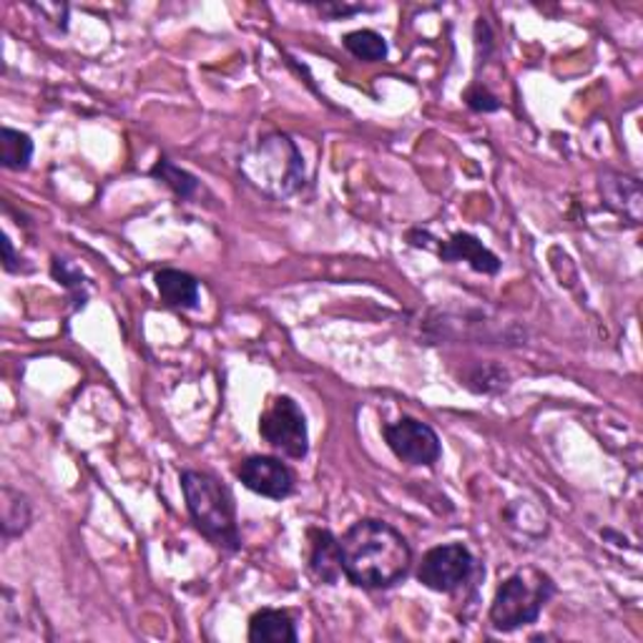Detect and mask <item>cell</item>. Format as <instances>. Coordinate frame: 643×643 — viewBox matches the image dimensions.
Instances as JSON below:
<instances>
[{
	"instance_id": "obj_16",
	"label": "cell",
	"mask_w": 643,
	"mask_h": 643,
	"mask_svg": "<svg viewBox=\"0 0 643 643\" xmlns=\"http://www.w3.org/2000/svg\"><path fill=\"white\" fill-rule=\"evenodd\" d=\"M151 176L164 182L166 186H172L174 194H179L182 199H191L194 194L199 191V179L194 174L186 172V168L172 164L168 159H159L156 166L151 168Z\"/></svg>"
},
{
	"instance_id": "obj_15",
	"label": "cell",
	"mask_w": 643,
	"mask_h": 643,
	"mask_svg": "<svg viewBox=\"0 0 643 643\" xmlns=\"http://www.w3.org/2000/svg\"><path fill=\"white\" fill-rule=\"evenodd\" d=\"M342 44L354 58H360V61H367V63L385 61V56H387L385 38L379 36V33L367 31V28L347 33V36L342 38Z\"/></svg>"
},
{
	"instance_id": "obj_7",
	"label": "cell",
	"mask_w": 643,
	"mask_h": 643,
	"mask_svg": "<svg viewBox=\"0 0 643 643\" xmlns=\"http://www.w3.org/2000/svg\"><path fill=\"white\" fill-rule=\"evenodd\" d=\"M385 443L390 451L408 465H435L443 455L440 437L428 422L414 418H400L397 422L383 428Z\"/></svg>"
},
{
	"instance_id": "obj_5",
	"label": "cell",
	"mask_w": 643,
	"mask_h": 643,
	"mask_svg": "<svg viewBox=\"0 0 643 643\" xmlns=\"http://www.w3.org/2000/svg\"><path fill=\"white\" fill-rule=\"evenodd\" d=\"M259 435L284 458L302 460L309 453L307 420H304L302 408L290 395H279L267 405V410L259 418Z\"/></svg>"
},
{
	"instance_id": "obj_14",
	"label": "cell",
	"mask_w": 643,
	"mask_h": 643,
	"mask_svg": "<svg viewBox=\"0 0 643 643\" xmlns=\"http://www.w3.org/2000/svg\"><path fill=\"white\" fill-rule=\"evenodd\" d=\"M33 156V141L28 133L15 131V129H5L0 131V164L11 172H23L28 168Z\"/></svg>"
},
{
	"instance_id": "obj_11",
	"label": "cell",
	"mask_w": 643,
	"mask_h": 643,
	"mask_svg": "<svg viewBox=\"0 0 643 643\" xmlns=\"http://www.w3.org/2000/svg\"><path fill=\"white\" fill-rule=\"evenodd\" d=\"M161 302L174 309L199 307V282L182 269H161L154 277Z\"/></svg>"
},
{
	"instance_id": "obj_10",
	"label": "cell",
	"mask_w": 643,
	"mask_h": 643,
	"mask_svg": "<svg viewBox=\"0 0 643 643\" xmlns=\"http://www.w3.org/2000/svg\"><path fill=\"white\" fill-rule=\"evenodd\" d=\"M309 573L312 578L335 586L342 575L340 540L329 530H309Z\"/></svg>"
},
{
	"instance_id": "obj_2",
	"label": "cell",
	"mask_w": 643,
	"mask_h": 643,
	"mask_svg": "<svg viewBox=\"0 0 643 643\" xmlns=\"http://www.w3.org/2000/svg\"><path fill=\"white\" fill-rule=\"evenodd\" d=\"M182 490L194 526L222 551H239L242 536L230 488L204 470H184Z\"/></svg>"
},
{
	"instance_id": "obj_4",
	"label": "cell",
	"mask_w": 643,
	"mask_h": 643,
	"mask_svg": "<svg viewBox=\"0 0 643 643\" xmlns=\"http://www.w3.org/2000/svg\"><path fill=\"white\" fill-rule=\"evenodd\" d=\"M553 596L556 583L548 573L538 569L515 571L495 591L493 604H490V623L503 633L518 631L523 626L536 623Z\"/></svg>"
},
{
	"instance_id": "obj_20",
	"label": "cell",
	"mask_w": 643,
	"mask_h": 643,
	"mask_svg": "<svg viewBox=\"0 0 643 643\" xmlns=\"http://www.w3.org/2000/svg\"><path fill=\"white\" fill-rule=\"evenodd\" d=\"M3 254H5V259H3V267H5V272H19V265H15V254H13V244H11V239H8V236H3Z\"/></svg>"
},
{
	"instance_id": "obj_18",
	"label": "cell",
	"mask_w": 643,
	"mask_h": 643,
	"mask_svg": "<svg viewBox=\"0 0 643 643\" xmlns=\"http://www.w3.org/2000/svg\"><path fill=\"white\" fill-rule=\"evenodd\" d=\"M50 272L61 282L63 287H71V290H81L83 284V274L75 269L71 261L66 259H54V267H50Z\"/></svg>"
},
{
	"instance_id": "obj_12",
	"label": "cell",
	"mask_w": 643,
	"mask_h": 643,
	"mask_svg": "<svg viewBox=\"0 0 643 643\" xmlns=\"http://www.w3.org/2000/svg\"><path fill=\"white\" fill-rule=\"evenodd\" d=\"M249 641L252 643H294L297 631L287 611L277 608H261L249 619Z\"/></svg>"
},
{
	"instance_id": "obj_8",
	"label": "cell",
	"mask_w": 643,
	"mask_h": 643,
	"mask_svg": "<svg viewBox=\"0 0 643 643\" xmlns=\"http://www.w3.org/2000/svg\"><path fill=\"white\" fill-rule=\"evenodd\" d=\"M236 478L252 493L265 495L269 501H284L294 493V472L287 463L272 455H252L236 465Z\"/></svg>"
},
{
	"instance_id": "obj_17",
	"label": "cell",
	"mask_w": 643,
	"mask_h": 643,
	"mask_svg": "<svg viewBox=\"0 0 643 643\" xmlns=\"http://www.w3.org/2000/svg\"><path fill=\"white\" fill-rule=\"evenodd\" d=\"M465 104H468L472 112H478V114H490V112H498V108H501V101H498V96H493V93L482 86H472V89L465 91Z\"/></svg>"
},
{
	"instance_id": "obj_3",
	"label": "cell",
	"mask_w": 643,
	"mask_h": 643,
	"mask_svg": "<svg viewBox=\"0 0 643 643\" xmlns=\"http://www.w3.org/2000/svg\"><path fill=\"white\" fill-rule=\"evenodd\" d=\"M242 174L269 197H290L304 184V161L287 133H269L239 161Z\"/></svg>"
},
{
	"instance_id": "obj_19",
	"label": "cell",
	"mask_w": 643,
	"mask_h": 643,
	"mask_svg": "<svg viewBox=\"0 0 643 643\" xmlns=\"http://www.w3.org/2000/svg\"><path fill=\"white\" fill-rule=\"evenodd\" d=\"M319 11L329 15V19H344V15H352V13H360L362 5H340V3H325L319 5Z\"/></svg>"
},
{
	"instance_id": "obj_6",
	"label": "cell",
	"mask_w": 643,
	"mask_h": 643,
	"mask_svg": "<svg viewBox=\"0 0 643 643\" xmlns=\"http://www.w3.org/2000/svg\"><path fill=\"white\" fill-rule=\"evenodd\" d=\"M472 571H476V558L468 548L463 543H447L430 548L422 556L418 581L425 588L437 591V594H453L470 581Z\"/></svg>"
},
{
	"instance_id": "obj_9",
	"label": "cell",
	"mask_w": 643,
	"mask_h": 643,
	"mask_svg": "<svg viewBox=\"0 0 643 643\" xmlns=\"http://www.w3.org/2000/svg\"><path fill=\"white\" fill-rule=\"evenodd\" d=\"M437 254L445 261H468V265L480 274H498L501 272V259L490 252L478 236L458 232L453 234L445 244H440Z\"/></svg>"
},
{
	"instance_id": "obj_1",
	"label": "cell",
	"mask_w": 643,
	"mask_h": 643,
	"mask_svg": "<svg viewBox=\"0 0 643 643\" xmlns=\"http://www.w3.org/2000/svg\"><path fill=\"white\" fill-rule=\"evenodd\" d=\"M340 561L347 581L358 588H390L410 573L412 551L402 533L390 523L362 518L344 530Z\"/></svg>"
},
{
	"instance_id": "obj_13",
	"label": "cell",
	"mask_w": 643,
	"mask_h": 643,
	"mask_svg": "<svg viewBox=\"0 0 643 643\" xmlns=\"http://www.w3.org/2000/svg\"><path fill=\"white\" fill-rule=\"evenodd\" d=\"M0 526H3V538H19L31 528L33 521V505L21 490H13L11 486H3V501H0Z\"/></svg>"
}]
</instances>
